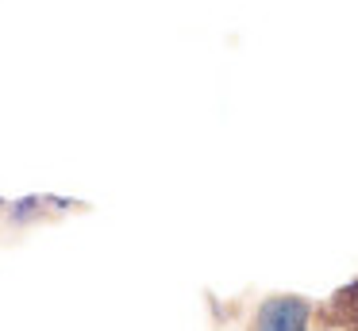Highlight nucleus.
I'll return each instance as SVG.
<instances>
[{
    "mask_svg": "<svg viewBox=\"0 0 358 331\" xmlns=\"http://www.w3.org/2000/svg\"><path fill=\"white\" fill-rule=\"evenodd\" d=\"M312 308L301 297H266L255 312L250 331H308Z\"/></svg>",
    "mask_w": 358,
    "mask_h": 331,
    "instance_id": "obj_1",
    "label": "nucleus"
},
{
    "mask_svg": "<svg viewBox=\"0 0 358 331\" xmlns=\"http://www.w3.org/2000/svg\"><path fill=\"white\" fill-rule=\"evenodd\" d=\"M331 323L339 331H358V281L331 300Z\"/></svg>",
    "mask_w": 358,
    "mask_h": 331,
    "instance_id": "obj_2",
    "label": "nucleus"
}]
</instances>
